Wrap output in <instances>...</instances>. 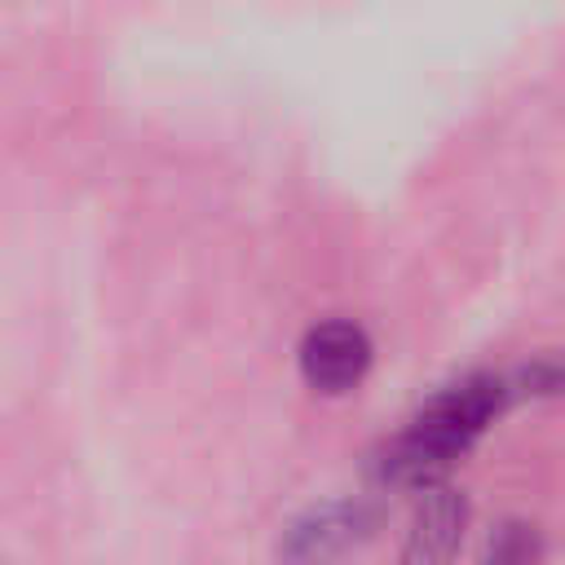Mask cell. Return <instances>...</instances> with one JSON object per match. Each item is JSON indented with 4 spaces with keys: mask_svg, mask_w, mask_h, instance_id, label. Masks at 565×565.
<instances>
[{
    "mask_svg": "<svg viewBox=\"0 0 565 565\" xmlns=\"http://www.w3.org/2000/svg\"><path fill=\"white\" fill-rule=\"evenodd\" d=\"M516 397L508 375H468L450 388H441L411 428L384 450L380 472L393 486H441V472L490 428V419Z\"/></svg>",
    "mask_w": 565,
    "mask_h": 565,
    "instance_id": "obj_1",
    "label": "cell"
},
{
    "mask_svg": "<svg viewBox=\"0 0 565 565\" xmlns=\"http://www.w3.org/2000/svg\"><path fill=\"white\" fill-rule=\"evenodd\" d=\"M371 530H375V508L358 499H335V503L309 508L282 530L278 561L282 565H335L344 552L366 543Z\"/></svg>",
    "mask_w": 565,
    "mask_h": 565,
    "instance_id": "obj_2",
    "label": "cell"
},
{
    "mask_svg": "<svg viewBox=\"0 0 565 565\" xmlns=\"http://www.w3.org/2000/svg\"><path fill=\"white\" fill-rule=\"evenodd\" d=\"M371 335L349 322V318H331L305 331L300 340V375L309 388L318 393H349L366 380L371 371Z\"/></svg>",
    "mask_w": 565,
    "mask_h": 565,
    "instance_id": "obj_3",
    "label": "cell"
},
{
    "mask_svg": "<svg viewBox=\"0 0 565 565\" xmlns=\"http://www.w3.org/2000/svg\"><path fill=\"white\" fill-rule=\"evenodd\" d=\"M463 530H468V499L450 486H428L411 516L397 565H455Z\"/></svg>",
    "mask_w": 565,
    "mask_h": 565,
    "instance_id": "obj_4",
    "label": "cell"
},
{
    "mask_svg": "<svg viewBox=\"0 0 565 565\" xmlns=\"http://www.w3.org/2000/svg\"><path fill=\"white\" fill-rule=\"evenodd\" d=\"M486 565H539L543 561V534L530 521H503L486 539Z\"/></svg>",
    "mask_w": 565,
    "mask_h": 565,
    "instance_id": "obj_5",
    "label": "cell"
}]
</instances>
